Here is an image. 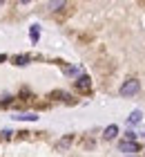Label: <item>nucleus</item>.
I'll list each match as a JSON object with an SVG mask.
<instances>
[{
	"mask_svg": "<svg viewBox=\"0 0 145 157\" xmlns=\"http://www.w3.org/2000/svg\"><path fill=\"white\" fill-rule=\"evenodd\" d=\"M139 88H141V83L136 81V78H127V81L121 85L118 94H121V97H129V94H136V92H139Z\"/></svg>",
	"mask_w": 145,
	"mask_h": 157,
	"instance_id": "f257e3e1",
	"label": "nucleus"
},
{
	"mask_svg": "<svg viewBox=\"0 0 145 157\" xmlns=\"http://www.w3.org/2000/svg\"><path fill=\"white\" fill-rule=\"evenodd\" d=\"M118 148L123 153H136V151H139V144H136V141H125V139H123L118 144Z\"/></svg>",
	"mask_w": 145,
	"mask_h": 157,
	"instance_id": "f03ea898",
	"label": "nucleus"
},
{
	"mask_svg": "<svg viewBox=\"0 0 145 157\" xmlns=\"http://www.w3.org/2000/svg\"><path fill=\"white\" fill-rule=\"evenodd\" d=\"M116 135H118V126H114V124H112V126H107V128H105L103 137H105V139H114Z\"/></svg>",
	"mask_w": 145,
	"mask_h": 157,
	"instance_id": "7ed1b4c3",
	"label": "nucleus"
},
{
	"mask_svg": "<svg viewBox=\"0 0 145 157\" xmlns=\"http://www.w3.org/2000/svg\"><path fill=\"white\" fill-rule=\"evenodd\" d=\"M16 119H20V121H36L38 115H36V112H23V115H16Z\"/></svg>",
	"mask_w": 145,
	"mask_h": 157,
	"instance_id": "20e7f679",
	"label": "nucleus"
},
{
	"mask_svg": "<svg viewBox=\"0 0 145 157\" xmlns=\"http://www.w3.org/2000/svg\"><path fill=\"white\" fill-rule=\"evenodd\" d=\"M78 88H81V90H89V76H81V78H78Z\"/></svg>",
	"mask_w": 145,
	"mask_h": 157,
	"instance_id": "39448f33",
	"label": "nucleus"
},
{
	"mask_svg": "<svg viewBox=\"0 0 145 157\" xmlns=\"http://www.w3.org/2000/svg\"><path fill=\"white\" fill-rule=\"evenodd\" d=\"M141 119H143V115H141V110H134L132 115H129V119H127V121H129V124H139Z\"/></svg>",
	"mask_w": 145,
	"mask_h": 157,
	"instance_id": "423d86ee",
	"label": "nucleus"
},
{
	"mask_svg": "<svg viewBox=\"0 0 145 157\" xmlns=\"http://www.w3.org/2000/svg\"><path fill=\"white\" fill-rule=\"evenodd\" d=\"M13 61H16V65H27V63H29V56H16Z\"/></svg>",
	"mask_w": 145,
	"mask_h": 157,
	"instance_id": "0eeeda50",
	"label": "nucleus"
},
{
	"mask_svg": "<svg viewBox=\"0 0 145 157\" xmlns=\"http://www.w3.org/2000/svg\"><path fill=\"white\" fill-rule=\"evenodd\" d=\"M71 144V137H63L60 141H58V148H67Z\"/></svg>",
	"mask_w": 145,
	"mask_h": 157,
	"instance_id": "6e6552de",
	"label": "nucleus"
},
{
	"mask_svg": "<svg viewBox=\"0 0 145 157\" xmlns=\"http://www.w3.org/2000/svg\"><path fill=\"white\" fill-rule=\"evenodd\" d=\"M31 40H38V25L31 27Z\"/></svg>",
	"mask_w": 145,
	"mask_h": 157,
	"instance_id": "1a4fd4ad",
	"label": "nucleus"
},
{
	"mask_svg": "<svg viewBox=\"0 0 145 157\" xmlns=\"http://www.w3.org/2000/svg\"><path fill=\"white\" fill-rule=\"evenodd\" d=\"M58 7H65V2H49V9H58Z\"/></svg>",
	"mask_w": 145,
	"mask_h": 157,
	"instance_id": "9d476101",
	"label": "nucleus"
}]
</instances>
